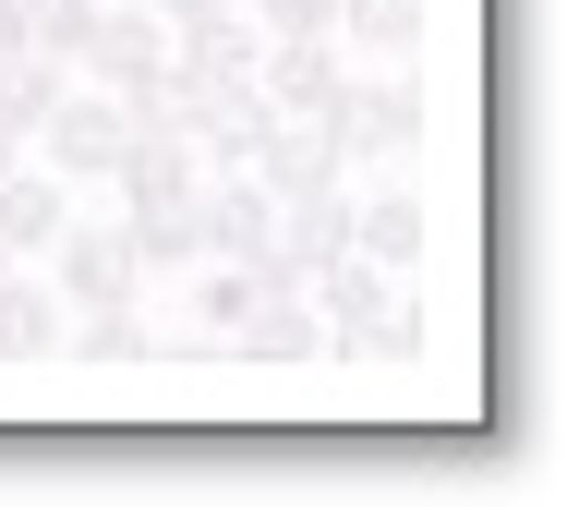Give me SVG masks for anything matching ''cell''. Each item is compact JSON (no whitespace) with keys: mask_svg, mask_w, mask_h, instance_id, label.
Masks as SVG:
<instances>
[{"mask_svg":"<svg viewBox=\"0 0 567 507\" xmlns=\"http://www.w3.org/2000/svg\"><path fill=\"white\" fill-rule=\"evenodd\" d=\"M327 133H339L350 169H399V157L423 145V85H411L399 61H362V73H350V97L327 110Z\"/></svg>","mask_w":567,"mask_h":507,"instance_id":"obj_1","label":"cell"},{"mask_svg":"<svg viewBox=\"0 0 567 507\" xmlns=\"http://www.w3.org/2000/svg\"><path fill=\"white\" fill-rule=\"evenodd\" d=\"M254 61H266V24H254V12H206V24H182V37H169V110H182V133L206 122L229 85H254Z\"/></svg>","mask_w":567,"mask_h":507,"instance_id":"obj_2","label":"cell"},{"mask_svg":"<svg viewBox=\"0 0 567 507\" xmlns=\"http://www.w3.org/2000/svg\"><path fill=\"white\" fill-rule=\"evenodd\" d=\"M49 290L73 314H110V302H145V266H133V230L121 218H61L49 242Z\"/></svg>","mask_w":567,"mask_h":507,"instance_id":"obj_3","label":"cell"},{"mask_svg":"<svg viewBox=\"0 0 567 507\" xmlns=\"http://www.w3.org/2000/svg\"><path fill=\"white\" fill-rule=\"evenodd\" d=\"M133 145V122H121V97L110 85H61V110L37 122V169H61V182H110V157Z\"/></svg>","mask_w":567,"mask_h":507,"instance_id":"obj_4","label":"cell"},{"mask_svg":"<svg viewBox=\"0 0 567 507\" xmlns=\"http://www.w3.org/2000/svg\"><path fill=\"white\" fill-rule=\"evenodd\" d=\"M350 73H362V61H350L339 37H266V61H254V85H266L278 122H327L350 97Z\"/></svg>","mask_w":567,"mask_h":507,"instance_id":"obj_5","label":"cell"},{"mask_svg":"<svg viewBox=\"0 0 567 507\" xmlns=\"http://www.w3.org/2000/svg\"><path fill=\"white\" fill-rule=\"evenodd\" d=\"M73 73H85V85H110V97H133V85H169V24H157L145 0H110Z\"/></svg>","mask_w":567,"mask_h":507,"instance_id":"obj_6","label":"cell"},{"mask_svg":"<svg viewBox=\"0 0 567 507\" xmlns=\"http://www.w3.org/2000/svg\"><path fill=\"white\" fill-rule=\"evenodd\" d=\"M61 218H73V182H61V169H37V157H12V169H0V254H12V266H37V254L61 242Z\"/></svg>","mask_w":567,"mask_h":507,"instance_id":"obj_7","label":"cell"},{"mask_svg":"<svg viewBox=\"0 0 567 507\" xmlns=\"http://www.w3.org/2000/svg\"><path fill=\"white\" fill-rule=\"evenodd\" d=\"M241 169H254L266 194H327V182H350V157H339V133H327V122H266Z\"/></svg>","mask_w":567,"mask_h":507,"instance_id":"obj_8","label":"cell"},{"mask_svg":"<svg viewBox=\"0 0 567 507\" xmlns=\"http://www.w3.org/2000/svg\"><path fill=\"white\" fill-rule=\"evenodd\" d=\"M194 182H206L194 133H133V145L110 157V194H121V218H133V206H182Z\"/></svg>","mask_w":567,"mask_h":507,"instance_id":"obj_9","label":"cell"},{"mask_svg":"<svg viewBox=\"0 0 567 507\" xmlns=\"http://www.w3.org/2000/svg\"><path fill=\"white\" fill-rule=\"evenodd\" d=\"M350 254H374L386 278L435 266V218H423V194H362V206H350Z\"/></svg>","mask_w":567,"mask_h":507,"instance_id":"obj_10","label":"cell"},{"mask_svg":"<svg viewBox=\"0 0 567 507\" xmlns=\"http://www.w3.org/2000/svg\"><path fill=\"white\" fill-rule=\"evenodd\" d=\"M61 339H73V302L12 266V278H0V363H61Z\"/></svg>","mask_w":567,"mask_h":507,"instance_id":"obj_11","label":"cell"},{"mask_svg":"<svg viewBox=\"0 0 567 507\" xmlns=\"http://www.w3.org/2000/svg\"><path fill=\"white\" fill-rule=\"evenodd\" d=\"M315 314H327V339H350V327H374L386 302H399V278L374 266V254H339V266H315V290H302Z\"/></svg>","mask_w":567,"mask_h":507,"instance_id":"obj_12","label":"cell"},{"mask_svg":"<svg viewBox=\"0 0 567 507\" xmlns=\"http://www.w3.org/2000/svg\"><path fill=\"white\" fill-rule=\"evenodd\" d=\"M61 85H73V61H49V49H12V61H0V133H12V145H37V122L61 110Z\"/></svg>","mask_w":567,"mask_h":507,"instance_id":"obj_13","label":"cell"},{"mask_svg":"<svg viewBox=\"0 0 567 507\" xmlns=\"http://www.w3.org/2000/svg\"><path fill=\"white\" fill-rule=\"evenodd\" d=\"M423 12L435 0H339V49L350 61H411L423 49Z\"/></svg>","mask_w":567,"mask_h":507,"instance_id":"obj_14","label":"cell"},{"mask_svg":"<svg viewBox=\"0 0 567 507\" xmlns=\"http://www.w3.org/2000/svg\"><path fill=\"white\" fill-rule=\"evenodd\" d=\"M121 230H133V266H145V278H194V266H206V230H194V194H182V206H133Z\"/></svg>","mask_w":567,"mask_h":507,"instance_id":"obj_15","label":"cell"},{"mask_svg":"<svg viewBox=\"0 0 567 507\" xmlns=\"http://www.w3.org/2000/svg\"><path fill=\"white\" fill-rule=\"evenodd\" d=\"M61 351H73V363H97V375H145V363H157V339H145V314H133V302L85 314V327H73Z\"/></svg>","mask_w":567,"mask_h":507,"instance_id":"obj_16","label":"cell"},{"mask_svg":"<svg viewBox=\"0 0 567 507\" xmlns=\"http://www.w3.org/2000/svg\"><path fill=\"white\" fill-rule=\"evenodd\" d=\"M254 302H266V278H254V266H229V254H206V266H194V327H206V339H229Z\"/></svg>","mask_w":567,"mask_h":507,"instance_id":"obj_17","label":"cell"},{"mask_svg":"<svg viewBox=\"0 0 567 507\" xmlns=\"http://www.w3.org/2000/svg\"><path fill=\"white\" fill-rule=\"evenodd\" d=\"M97 12H110V0H37V12H24V49H49V61H85Z\"/></svg>","mask_w":567,"mask_h":507,"instance_id":"obj_18","label":"cell"},{"mask_svg":"<svg viewBox=\"0 0 567 507\" xmlns=\"http://www.w3.org/2000/svg\"><path fill=\"white\" fill-rule=\"evenodd\" d=\"M339 363H423V327H411V314L386 302L374 327H350V339H339Z\"/></svg>","mask_w":567,"mask_h":507,"instance_id":"obj_19","label":"cell"},{"mask_svg":"<svg viewBox=\"0 0 567 507\" xmlns=\"http://www.w3.org/2000/svg\"><path fill=\"white\" fill-rule=\"evenodd\" d=\"M266 37H339V0H241Z\"/></svg>","mask_w":567,"mask_h":507,"instance_id":"obj_20","label":"cell"},{"mask_svg":"<svg viewBox=\"0 0 567 507\" xmlns=\"http://www.w3.org/2000/svg\"><path fill=\"white\" fill-rule=\"evenodd\" d=\"M145 12H157V24L182 37V24H206V12H241V0H145Z\"/></svg>","mask_w":567,"mask_h":507,"instance_id":"obj_21","label":"cell"},{"mask_svg":"<svg viewBox=\"0 0 567 507\" xmlns=\"http://www.w3.org/2000/svg\"><path fill=\"white\" fill-rule=\"evenodd\" d=\"M12 49H24V12H12V0H0V61H12Z\"/></svg>","mask_w":567,"mask_h":507,"instance_id":"obj_22","label":"cell"},{"mask_svg":"<svg viewBox=\"0 0 567 507\" xmlns=\"http://www.w3.org/2000/svg\"><path fill=\"white\" fill-rule=\"evenodd\" d=\"M12 157H24V145H12V133H0V169H12Z\"/></svg>","mask_w":567,"mask_h":507,"instance_id":"obj_23","label":"cell"},{"mask_svg":"<svg viewBox=\"0 0 567 507\" xmlns=\"http://www.w3.org/2000/svg\"><path fill=\"white\" fill-rule=\"evenodd\" d=\"M0 278H12V254H0Z\"/></svg>","mask_w":567,"mask_h":507,"instance_id":"obj_24","label":"cell"}]
</instances>
